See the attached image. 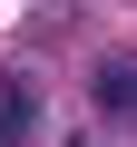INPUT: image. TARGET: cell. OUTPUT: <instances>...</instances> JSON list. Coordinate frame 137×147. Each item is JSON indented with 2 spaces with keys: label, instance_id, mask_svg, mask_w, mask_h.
<instances>
[{
  "label": "cell",
  "instance_id": "6da1fadb",
  "mask_svg": "<svg viewBox=\"0 0 137 147\" xmlns=\"http://www.w3.org/2000/svg\"><path fill=\"white\" fill-rule=\"evenodd\" d=\"M88 108L98 118H137V59H108L98 79H88Z\"/></svg>",
  "mask_w": 137,
  "mask_h": 147
},
{
  "label": "cell",
  "instance_id": "7a4b0ae2",
  "mask_svg": "<svg viewBox=\"0 0 137 147\" xmlns=\"http://www.w3.org/2000/svg\"><path fill=\"white\" fill-rule=\"evenodd\" d=\"M30 127H39V88L0 79V147H30Z\"/></svg>",
  "mask_w": 137,
  "mask_h": 147
}]
</instances>
